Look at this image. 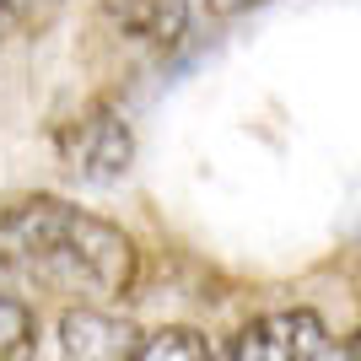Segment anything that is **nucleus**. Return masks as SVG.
<instances>
[{"instance_id": "7", "label": "nucleus", "mask_w": 361, "mask_h": 361, "mask_svg": "<svg viewBox=\"0 0 361 361\" xmlns=\"http://www.w3.org/2000/svg\"><path fill=\"white\" fill-rule=\"evenodd\" d=\"M211 356V340L189 324H167L157 334H140L135 345V361H205Z\"/></svg>"}, {"instance_id": "8", "label": "nucleus", "mask_w": 361, "mask_h": 361, "mask_svg": "<svg viewBox=\"0 0 361 361\" xmlns=\"http://www.w3.org/2000/svg\"><path fill=\"white\" fill-rule=\"evenodd\" d=\"M44 6H54V0H0V38L22 32V27L32 22V16L44 11Z\"/></svg>"}, {"instance_id": "5", "label": "nucleus", "mask_w": 361, "mask_h": 361, "mask_svg": "<svg viewBox=\"0 0 361 361\" xmlns=\"http://www.w3.org/2000/svg\"><path fill=\"white\" fill-rule=\"evenodd\" d=\"M108 22L146 49H173L189 27V0H103Z\"/></svg>"}, {"instance_id": "1", "label": "nucleus", "mask_w": 361, "mask_h": 361, "mask_svg": "<svg viewBox=\"0 0 361 361\" xmlns=\"http://www.w3.org/2000/svg\"><path fill=\"white\" fill-rule=\"evenodd\" d=\"M0 275L114 302L135 286V243L103 216L75 211L71 200L32 195L0 211Z\"/></svg>"}, {"instance_id": "2", "label": "nucleus", "mask_w": 361, "mask_h": 361, "mask_svg": "<svg viewBox=\"0 0 361 361\" xmlns=\"http://www.w3.org/2000/svg\"><path fill=\"white\" fill-rule=\"evenodd\" d=\"M54 151H60V162H65L71 178L119 183L124 173H130V162H135V135H130V124H124L119 108L92 103V108H81L71 124H60Z\"/></svg>"}, {"instance_id": "10", "label": "nucleus", "mask_w": 361, "mask_h": 361, "mask_svg": "<svg viewBox=\"0 0 361 361\" xmlns=\"http://www.w3.org/2000/svg\"><path fill=\"white\" fill-rule=\"evenodd\" d=\"M329 356H345V361H361V329H356V334H350L345 345H334V350H329Z\"/></svg>"}, {"instance_id": "4", "label": "nucleus", "mask_w": 361, "mask_h": 361, "mask_svg": "<svg viewBox=\"0 0 361 361\" xmlns=\"http://www.w3.org/2000/svg\"><path fill=\"white\" fill-rule=\"evenodd\" d=\"M140 345V329L130 318H114L103 307H71L60 318V350L81 361H130Z\"/></svg>"}, {"instance_id": "3", "label": "nucleus", "mask_w": 361, "mask_h": 361, "mask_svg": "<svg viewBox=\"0 0 361 361\" xmlns=\"http://www.w3.org/2000/svg\"><path fill=\"white\" fill-rule=\"evenodd\" d=\"M329 329L313 307H281V313H259L232 334L226 356L232 361H318L329 356Z\"/></svg>"}, {"instance_id": "9", "label": "nucleus", "mask_w": 361, "mask_h": 361, "mask_svg": "<svg viewBox=\"0 0 361 361\" xmlns=\"http://www.w3.org/2000/svg\"><path fill=\"white\" fill-rule=\"evenodd\" d=\"M254 6H264V0H205L211 16H243V11H254Z\"/></svg>"}, {"instance_id": "6", "label": "nucleus", "mask_w": 361, "mask_h": 361, "mask_svg": "<svg viewBox=\"0 0 361 361\" xmlns=\"http://www.w3.org/2000/svg\"><path fill=\"white\" fill-rule=\"evenodd\" d=\"M38 350V313L32 302L0 291V361H27Z\"/></svg>"}]
</instances>
